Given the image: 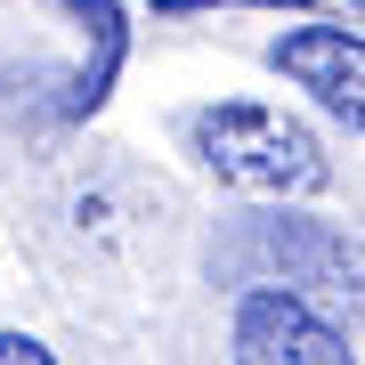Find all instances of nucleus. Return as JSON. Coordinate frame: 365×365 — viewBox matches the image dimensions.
<instances>
[{
    "label": "nucleus",
    "instance_id": "f257e3e1",
    "mask_svg": "<svg viewBox=\"0 0 365 365\" xmlns=\"http://www.w3.org/2000/svg\"><path fill=\"white\" fill-rule=\"evenodd\" d=\"M187 155H195L220 187H235V195H317V187L333 179L325 146H317L309 122L276 114V106H195L187 114Z\"/></svg>",
    "mask_w": 365,
    "mask_h": 365
},
{
    "label": "nucleus",
    "instance_id": "f03ea898",
    "mask_svg": "<svg viewBox=\"0 0 365 365\" xmlns=\"http://www.w3.org/2000/svg\"><path fill=\"white\" fill-rule=\"evenodd\" d=\"M235 357H252V365H349L357 341L268 276V284H252L235 300Z\"/></svg>",
    "mask_w": 365,
    "mask_h": 365
},
{
    "label": "nucleus",
    "instance_id": "7ed1b4c3",
    "mask_svg": "<svg viewBox=\"0 0 365 365\" xmlns=\"http://www.w3.org/2000/svg\"><path fill=\"white\" fill-rule=\"evenodd\" d=\"M227 268H252V284H268V276H300V284H357V244L325 220H284V211H268V220L244 227V252H227Z\"/></svg>",
    "mask_w": 365,
    "mask_h": 365
},
{
    "label": "nucleus",
    "instance_id": "20e7f679",
    "mask_svg": "<svg viewBox=\"0 0 365 365\" xmlns=\"http://www.w3.org/2000/svg\"><path fill=\"white\" fill-rule=\"evenodd\" d=\"M268 66L292 73L325 114H341L357 130L365 122V49H357V25H292L268 41Z\"/></svg>",
    "mask_w": 365,
    "mask_h": 365
},
{
    "label": "nucleus",
    "instance_id": "39448f33",
    "mask_svg": "<svg viewBox=\"0 0 365 365\" xmlns=\"http://www.w3.org/2000/svg\"><path fill=\"white\" fill-rule=\"evenodd\" d=\"M73 16L90 25V57H81V73H73L66 114H98V106L114 98V73H122V49H130V33H122V9H114V0H73Z\"/></svg>",
    "mask_w": 365,
    "mask_h": 365
},
{
    "label": "nucleus",
    "instance_id": "423d86ee",
    "mask_svg": "<svg viewBox=\"0 0 365 365\" xmlns=\"http://www.w3.org/2000/svg\"><path fill=\"white\" fill-rule=\"evenodd\" d=\"M163 16H187V9H309V0H146Z\"/></svg>",
    "mask_w": 365,
    "mask_h": 365
},
{
    "label": "nucleus",
    "instance_id": "0eeeda50",
    "mask_svg": "<svg viewBox=\"0 0 365 365\" xmlns=\"http://www.w3.org/2000/svg\"><path fill=\"white\" fill-rule=\"evenodd\" d=\"M57 349H41L33 333H0V365H49Z\"/></svg>",
    "mask_w": 365,
    "mask_h": 365
},
{
    "label": "nucleus",
    "instance_id": "6e6552de",
    "mask_svg": "<svg viewBox=\"0 0 365 365\" xmlns=\"http://www.w3.org/2000/svg\"><path fill=\"white\" fill-rule=\"evenodd\" d=\"M349 9H357V0H349Z\"/></svg>",
    "mask_w": 365,
    "mask_h": 365
}]
</instances>
